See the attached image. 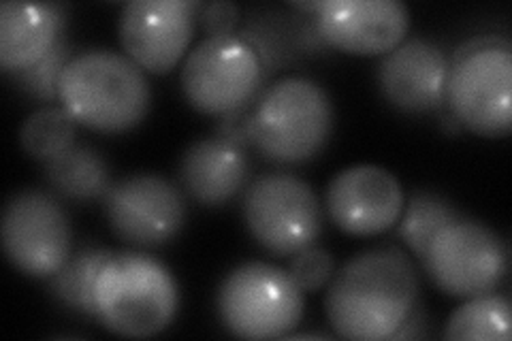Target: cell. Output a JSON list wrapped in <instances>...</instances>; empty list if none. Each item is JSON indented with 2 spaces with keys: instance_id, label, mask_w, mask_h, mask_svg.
Returning a JSON list of instances; mask_svg holds the SVG:
<instances>
[{
  "instance_id": "obj_20",
  "label": "cell",
  "mask_w": 512,
  "mask_h": 341,
  "mask_svg": "<svg viewBox=\"0 0 512 341\" xmlns=\"http://www.w3.org/2000/svg\"><path fill=\"white\" fill-rule=\"evenodd\" d=\"M463 214L444 197L429 190H416L410 194L408 203H404L402 220H399V237L414 252V256L423 261V256L434 239L446 224L459 220Z\"/></svg>"
},
{
  "instance_id": "obj_4",
  "label": "cell",
  "mask_w": 512,
  "mask_h": 341,
  "mask_svg": "<svg viewBox=\"0 0 512 341\" xmlns=\"http://www.w3.org/2000/svg\"><path fill=\"white\" fill-rule=\"evenodd\" d=\"M96 320L120 337L146 339L163 333L178 316L180 288L154 256L114 252L94 288Z\"/></svg>"
},
{
  "instance_id": "obj_16",
  "label": "cell",
  "mask_w": 512,
  "mask_h": 341,
  "mask_svg": "<svg viewBox=\"0 0 512 341\" xmlns=\"http://www.w3.org/2000/svg\"><path fill=\"white\" fill-rule=\"evenodd\" d=\"M250 158L246 148L224 137L192 143L180 162V182L192 201L222 207L248 188Z\"/></svg>"
},
{
  "instance_id": "obj_12",
  "label": "cell",
  "mask_w": 512,
  "mask_h": 341,
  "mask_svg": "<svg viewBox=\"0 0 512 341\" xmlns=\"http://www.w3.org/2000/svg\"><path fill=\"white\" fill-rule=\"evenodd\" d=\"M197 0H135L122 9L120 43L141 69L165 75L175 69L195 37Z\"/></svg>"
},
{
  "instance_id": "obj_18",
  "label": "cell",
  "mask_w": 512,
  "mask_h": 341,
  "mask_svg": "<svg viewBox=\"0 0 512 341\" xmlns=\"http://www.w3.org/2000/svg\"><path fill=\"white\" fill-rule=\"evenodd\" d=\"M45 180L62 199L92 203L105 199L111 184L107 160L92 145L75 143L62 156L45 162Z\"/></svg>"
},
{
  "instance_id": "obj_26",
  "label": "cell",
  "mask_w": 512,
  "mask_h": 341,
  "mask_svg": "<svg viewBox=\"0 0 512 341\" xmlns=\"http://www.w3.org/2000/svg\"><path fill=\"white\" fill-rule=\"evenodd\" d=\"M250 109H252V103L233 113H227V116H222L218 124L220 137L242 145V148L250 145Z\"/></svg>"
},
{
  "instance_id": "obj_24",
  "label": "cell",
  "mask_w": 512,
  "mask_h": 341,
  "mask_svg": "<svg viewBox=\"0 0 512 341\" xmlns=\"http://www.w3.org/2000/svg\"><path fill=\"white\" fill-rule=\"evenodd\" d=\"M333 269V256L323 248L310 246L293 256L288 275H291L301 292H318L331 280Z\"/></svg>"
},
{
  "instance_id": "obj_11",
  "label": "cell",
  "mask_w": 512,
  "mask_h": 341,
  "mask_svg": "<svg viewBox=\"0 0 512 341\" xmlns=\"http://www.w3.org/2000/svg\"><path fill=\"white\" fill-rule=\"evenodd\" d=\"M105 216L111 231L139 248L165 246L186 222V199L167 177L139 173L124 177L105 194Z\"/></svg>"
},
{
  "instance_id": "obj_13",
  "label": "cell",
  "mask_w": 512,
  "mask_h": 341,
  "mask_svg": "<svg viewBox=\"0 0 512 341\" xmlns=\"http://www.w3.org/2000/svg\"><path fill=\"white\" fill-rule=\"evenodd\" d=\"M314 28L320 41L335 50L378 56L404 41L410 13L399 0H320Z\"/></svg>"
},
{
  "instance_id": "obj_7",
  "label": "cell",
  "mask_w": 512,
  "mask_h": 341,
  "mask_svg": "<svg viewBox=\"0 0 512 341\" xmlns=\"http://www.w3.org/2000/svg\"><path fill=\"white\" fill-rule=\"evenodd\" d=\"M242 211L254 241L280 258L314 246L325 224V211L314 188L284 171L263 173L252 180Z\"/></svg>"
},
{
  "instance_id": "obj_9",
  "label": "cell",
  "mask_w": 512,
  "mask_h": 341,
  "mask_svg": "<svg viewBox=\"0 0 512 341\" xmlns=\"http://www.w3.org/2000/svg\"><path fill=\"white\" fill-rule=\"evenodd\" d=\"M421 263L444 295L474 299L502 284L508 248L489 226L461 216L431 239Z\"/></svg>"
},
{
  "instance_id": "obj_10",
  "label": "cell",
  "mask_w": 512,
  "mask_h": 341,
  "mask_svg": "<svg viewBox=\"0 0 512 341\" xmlns=\"http://www.w3.org/2000/svg\"><path fill=\"white\" fill-rule=\"evenodd\" d=\"M0 237L9 263L35 280H50L69 261L71 222L43 190H20L7 201Z\"/></svg>"
},
{
  "instance_id": "obj_5",
  "label": "cell",
  "mask_w": 512,
  "mask_h": 341,
  "mask_svg": "<svg viewBox=\"0 0 512 341\" xmlns=\"http://www.w3.org/2000/svg\"><path fill=\"white\" fill-rule=\"evenodd\" d=\"M446 103L453 118L480 137L512 128V45L483 35L463 43L448 62Z\"/></svg>"
},
{
  "instance_id": "obj_14",
  "label": "cell",
  "mask_w": 512,
  "mask_h": 341,
  "mask_svg": "<svg viewBox=\"0 0 512 341\" xmlns=\"http://www.w3.org/2000/svg\"><path fill=\"white\" fill-rule=\"evenodd\" d=\"M404 188L397 177L374 165L340 171L327 188V214L340 231L372 237L393 229L404 211Z\"/></svg>"
},
{
  "instance_id": "obj_25",
  "label": "cell",
  "mask_w": 512,
  "mask_h": 341,
  "mask_svg": "<svg viewBox=\"0 0 512 341\" xmlns=\"http://www.w3.org/2000/svg\"><path fill=\"white\" fill-rule=\"evenodd\" d=\"M201 26L210 37H229L239 22V7L235 3H210L201 7Z\"/></svg>"
},
{
  "instance_id": "obj_23",
  "label": "cell",
  "mask_w": 512,
  "mask_h": 341,
  "mask_svg": "<svg viewBox=\"0 0 512 341\" xmlns=\"http://www.w3.org/2000/svg\"><path fill=\"white\" fill-rule=\"evenodd\" d=\"M73 60L71 45L60 39L41 60L30 64L28 69L13 73L18 88L39 103H54L58 99L60 79L67 64Z\"/></svg>"
},
{
  "instance_id": "obj_19",
  "label": "cell",
  "mask_w": 512,
  "mask_h": 341,
  "mask_svg": "<svg viewBox=\"0 0 512 341\" xmlns=\"http://www.w3.org/2000/svg\"><path fill=\"white\" fill-rule=\"evenodd\" d=\"M114 256L105 248H82L69 256V261L54 273L47 284L50 295L60 303L64 310L79 316L94 318V288L99 273L109 258Z\"/></svg>"
},
{
  "instance_id": "obj_2",
  "label": "cell",
  "mask_w": 512,
  "mask_h": 341,
  "mask_svg": "<svg viewBox=\"0 0 512 341\" xmlns=\"http://www.w3.org/2000/svg\"><path fill=\"white\" fill-rule=\"evenodd\" d=\"M60 105L90 131L116 135L146 120L152 90L137 62L111 50L73 56L60 79Z\"/></svg>"
},
{
  "instance_id": "obj_21",
  "label": "cell",
  "mask_w": 512,
  "mask_h": 341,
  "mask_svg": "<svg viewBox=\"0 0 512 341\" xmlns=\"http://www.w3.org/2000/svg\"><path fill=\"white\" fill-rule=\"evenodd\" d=\"M444 339L453 341H508L510 339V303L502 295H480L448 320Z\"/></svg>"
},
{
  "instance_id": "obj_6",
  "label": "cell",
  "mask_w": 512,
  "mask_h": 341,
  "mask_svg": "<svg viewBox=\"0 0 512 341\" xmlns=\"http://www.w3.org/2000/svg\"><path fill=\"white\" fill-rule=\"evenodd\" d=\"M303 307V292L288 271L261 261L227 273L216 295L222 327L239 339L288 337L299 327Z\"/></svg>"
},
{
  "instance_id": "obj_22",
  "label": "cell",
  "mask_w": 512,
  "mask_h": 341,
  "mask_svg": "<svg viewBox=\"0 0 512 341\" xmlns=\"http://www.w3.org/2000/svg\"><path fill=\"white\" fill-rule=\"evenodd\" d=\"M75 124L64 107H43L24 122L20 143L30 158L50 162L75 145Z\"/></svg>"
},
{
  "instance_id": "obj_8",
  "label": "cell",
  "mask_w": 512,
  "mask_h": 341,
  "mask_svg": "<svg viewBox=\"0 0 512 341\" xmlns=\"http://www.w3.org/2000/svg\"><path fill=\"white\" fill-rule=\"evenodd\" d=\"M267 79L252 47L239 37H207L182 67V92L205 116H227L259 99Z\"/></svg>"
},
{
  "instance_id": "obj_15",
  "label": "cell",
  "mask_w": 512,
  "mask_h": 341,
  "mask_svg": "<svg viewBox=\"0 0 512 341\" xmlns=\"http://www.w3.org/2000/svg\"><path fill=\"white\" fill-rule=\"evenodd\" d=\"M448 58L427 39L402 41L384 54L378 86L384 99L406 113H427L446 99Z\"/></svg>"
},
{
  "instance_id": "obj_3",
  "label": "cell",
  "mask_w": 512,
  "mask_h": 341,
  "mask_svg": "<svg viewBox=\"0 0 512 341\" xmlns=\"http://www.w3.org/2000/svg\"><path fill=\"white\" fill-rule=\"evenodd\" d=\"M333 133V103L308 77H284L250 109V145L276 165H303L325 150Z\"/></svg>"
},
{
  "instance_id": "obj_1",
  "label": "cell",
  "mask_w": 512,
  "mask_h": 341,
  "mask_svg": "<svg viewBox=\"0 0 512 341\" xmlns=\"http://www.w3.org/2000/svg\"><path fill=\"white\" fill-rule=\"evenodd\" d=\"M419 273L395 246L365 250L335 273L325 297L333 331L352 341L391 339L419 301Z\"/></svg>"
},
{
  "instance_id": "obj_17",
  "label": "cell",
  "mask_w": 512,
  "mask_h": 341,
  "mask_svg": "<svg viewBox=\"0 0 512 341\" xmlns=\"http://www.w3.org/2000/svg\"><path fill=\"white\" fill-rule=\"evenodd\" d=\"M60 5L5 3L0 7V67L13 75L41 60L62 39Z\"/></svg>"
},
{
  "instance_id": "obj_27",
  "label": "cell",
  "mask_w": 512,
  "mask_h": 341,
  "mask_svg": "<svg viewBox=\"0 0 512 341\" xmlns=\"http://www.w3.org/2000/svg\"><path fill=\"white\" fill-rule=\"evenodd\" d=\"M429 335V318L423 312V307L416 303L412 312L406 316V320L399 324L397 331L391 335V339H421Z\"/></svg>"
}]
</instances>
